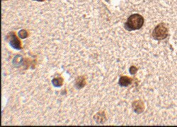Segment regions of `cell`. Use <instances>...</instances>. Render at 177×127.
<instances>
[{"mask_svg": "<svg viewBox=\"0 0 177 127\" xmlns=\"http://www.w3.org/2000/svg\"><path fill=\"white\" fill-rule=\"evenodd\" d=\"M85 85V79L83 78L82 77L79 78V79H77V83H76V86L78 88H81L84 86Z\"/></svg>", "mask_w": 177, "mask_h": 127, "instance_id": "6", "label": "cell"}, {"mask_svg": "<svg viewBox=\"0 0 177 127\" xmlns=\"http://www.w3.org/2000/svg\"><path fill=\"white\" fill-rule=\"evenodd\" d=\"M168 35V30L166 28L165 24H160L158 26H156L155 30L152 33L153 38L157 40H164Z\"/></svg>", "mask_w": 177, "mask_h": 127, "instance_id": "2", "label": "cell"}, {"mask_svg": "<svg viewBox=\"0 0 177 127\" xmlns=\"http://www.w3.org/2000/svg\"><path fill=\"white\" fill-rule=\"evenodd\" d=\"M119 83L122 86H127L129 84H130L131 79L127 76H122L120 77Z\"/></svg>", "mask_w": 177, "mask_h": 127, "instance_id": "5", "label": "cell"}, {"mask_svg": "<svg viewBox=\"0 0 177 127\" xmlns=\"http://www.w3.org/2000/svg\"><path fill=\"white\" fill-rule=\"evenodd\" d=\"M144 24L143 17L140 14H132L127 19L125 26L129 31H134V30L140 29Z\"/></svg>", "mask_w": 177, "mask_h": 127, "instance_id": "1", "label": "cell"}, {"mask_svg": "<svg viewBox=\"0 0 177 127\" xmlns=\"http://www.w3.org/2000/svg\"><path fill=\"white\" fill-rule=\"evenodd\" d=\"M19 35L20 36L21 38H26V37L28 36L27 32H26V31H24V30H21V31L19 32Z\"/></svg>", "mask_w": 177, "mask_h": 127, "instance_id": "8", "label": "cell"}, {"mask_svg": "<svg viewBox=\"0 0 177 127\" xmlns=\"http://www.w3.org/2000/svg\"><path fill=\"white\" fill-rule=\"evenodd\" d=\"M133 109L135 112L141 113L144 110V105L141 101H135L132 104Z\"/></svg>", "mask_w": 177, "mask_h": 127, "instance_id": "3", "label": "cell"}, {"mask_svg": "<svg viewBox=\"0 0 177 127\" xmlns=\"http://www.w3.org/2000/svg\"><path fill=\"white\" fill-rule=\"evenodd\" d=\"M63 80L62 78H54L53 80V83L54 84L55 86L58 87V86H61L63 85Z\"/></svg>", "mask_w": 177, "mask_h": 127, "instance_id": "7", "label": "cell"}, {"mask_svg": "<svg viewBox=\"0 0 177 127\" xmlns=\"http://www.w3.org/2000/svg\"><path fill=\"white\" fill-rule=\"evenodd\" d=\"M137 69L135 68V67L132 66V67H131V68H130V73H132V74H135V72L137 71Z\"/></svg>", "mask_w": 177, "mask_h": 127, "instance_id": "9", "label": "cell"}, {"mask_svg": "<svg viewBox=\"0 0 177 127\" xmlns=\"http://www.w3.org/2000/svg\"><path fill=\"white\" fill-rule=\"evenodd\" d=\"M37 1H43V0H37Z\"/></svg>", "mask_w": 177, "mask_h": 127, "instance_id": "10", "label": "cell"}, {"mask_svg": "<svg viewBox=\"0 0 177 127\" xmlns=\"http://www.w3.org/2000/svg\"><path fill=\"white\" fill-rule=\"evenodd\" d=\"M10 44L12 45V47L17 49H20L21 48V42L19 41L18 38L16 37V35L14 34H13V35H12V39H11L10 40Z\"/></svg>", "mask_w": 177, "mask_h": 127, "instance_id": "4", "label": "cell"}]
</instances>
